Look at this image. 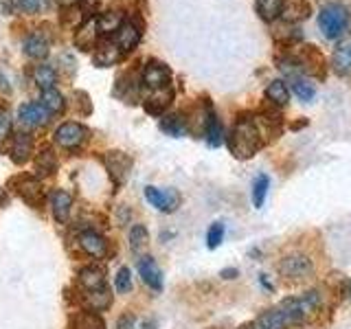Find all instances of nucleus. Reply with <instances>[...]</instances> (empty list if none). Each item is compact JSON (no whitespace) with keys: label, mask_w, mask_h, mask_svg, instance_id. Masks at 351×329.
<instances>
[{"label":"nucleus","mask_w":351,"mask_h":329,"mask_svg":"<svg viewBox=\"0 0 351 329\" xmlns=\"http://www.w3.org/2000/svg\"><path fill=\"white\" fill-rule=\"evenodd\" d=\"M226 145L230 154L239 160H248L255 156L263 145L257 117H250V114L237 117L233 130H230V136L226 138Z\"/></svg>","instance_id":"1"},{"label":"nucleus","mask_w":351,"mask_h":329,"mask_svg":"<svg viewBox=\"0 0 351 329\" xmlns=\"http://www.w3.org/2000/svg\"><path fill=\"white\" fill-rule=\"evenodd\" d=\"M318 303H321V299H318V292H307L303 296H288V299H283L277 310L281 312L283 321L288 323V327H290V325L305 323L307 318H310V314L316 312Z\"/></svg>","instance_id":"2"},{"label":"nucleus","mask_w":351,"mask_h":329,"mask_svg":"<svg viewBox=\"0 0 351 329\" xmlns=\"http://www.w3.org/2000/svg\"><path fill=\"white\" fill-rule=\"evenodd\" d=\"M347 25H349V11L338 3L325 5L321 9V14H318V29H321V33L327 40H336L338 36H343Z\"/></svg>","instance_id":"3"},{"label":"nucleus","mask_w":351,"mask_h":329,"mask_svg":"<svg viewBox=\"0 0 351 329\" xmlns=\"http://www.w3.org/2000/svg\"><path fill=\"white\" fill-rule=\"evenodd\" d=\"M141 84L145 86L149 93L162 90V88H169L171 86V71H169V66L165 64V62H158V60H149L145 66H143Z\"/></svg>","instance_id":"4"},{"label":"nucleus","mask_w":351,"mask_h":329,"mask_svg":"<svg viewBox=\"0 0 351 329\" xmlns=\"http://www.w3.org/2000/svg\"><path fill=\"white\" fill-rule=\"evenodd\" d=\"M279 272L283 277L288 279H305V277H312L314 272V261L303 255V252H292V255H285L279 261Z\"/></svg>","instance_id":"5"},{"label":"nucleus","mask_w":351,"mask_h":329,"mask_svg":"<svg viewBox=\"0 0 351 329\" xmlns=\"http://www.w3.org/2000/svg\"><path fill=\"white\" fill-rule=\"evenodd\" d=\"M53 138L64 149H77L80 145H84V141L88 138V127L82 123H75V121H69V123H62L55 130Z\"/></svg>","instance_id":"6"},{"label":"nucleus","mask_w":351,"mask_h":329,"mask_svg":"<svg viewBox=\"0 0 351 329\" xmlns=\"http://www.w3.org/2000/svg\"><path fill=\"white\" fill-rule=\"evenodd\" d=\"M141 33H143V27L138 25L136 20H123V25H121L114 33H112V40L117 42V47L121 49V53L128 55L130 51L136 49V44L141 42Z\"/></svg>","instance_id":"7"},{"label":"nucleus","mask_w":351,"mask_h":329,"mask_svg":"<svg viewBox=\"0 0 351 329\" xmlns=\"http://www.w3.org/2000/svg\"><path fill=\"white\" fill-rule=\"evenodd\" d=\"M145 197L152 206L162 213H173L180 206V193L176 189H158V186H145Z\"/></svg>","instance_id":"8"},{"label":"nucleus","mask_w":351,"mask_h":329,"mask_svg":"<svg viewBox=\"0 0 351 329\" xmlns=\"http://www.w3.org/2000/svg\"><path fill=\"white\" fill-rule=\"evenodd\" d=\"M14 184H16L18 195H20L22 200H25L29 206H33V208H42V204H44V186L40 184V180L25 175V178H16Z\"/></svg>","instance_id":"9"},{"label":"nucleus","mask_w":351,"mask_h":329,"mask_svg":"<svg viewBox=\"0 0 351 329\" xmlns=\"http://www.w3.org/2000/svg\"><path fill=\"white\" fill-rule=\"evenodd\" d=\"M75 47L80 51H95L97 44H99V25H97V18H86L80 27L75 29V36H73Z\"/></svg>","instance_id":"10"},{"label":"nucleus","mask_w":351,"mask_h":329,"mask_svg":"<svg viewBox=\"0 0 351 329\" xmlns=\"http://www.w3.org/2000/svg\"><path fill=\"white\" fill-rule=\"evenodd\" d=\"M123 60V53L117 47V42L112 38H101L97 44V49L93 53V62L99 66V69H108V66H114L117 62Z\"/></svg>","instance_id":"11"},{"label":"nucleus","mask_w":351,"mask_h":329,"mask_svg":"<svg viewBox=\"0 0 351 329\" xmlns=\"http://www.w3.org/2000/svg\"><path fill=\"white\" fill-rule=\"evenodd\" d=\"M104 162L108 167V173L112 175V180L117 184H123L125 178L130 175V169H132V158L125 151H108L104 156Z\"/></svg>","instance_id":"12"},{"label":"nucleus","mask_w":351,"mask_h":329,"mask_svg":"<svg viewBox=\"0 0 351 329\" xmlns=\"http://www.w3.org/2000/svg\"><path fill=\"white\" fill-rule=\"evenodd\" d=\"M18 117L25 125L29 127H42L49 123V110L44 108L42 103H36V101H29V103H22L20 110H18Z\"/></svg>","instance_id":"13"},{"label":"nucleus","mask_w":351,"mask_h":329,"mask_svg":"<svg viewBox=\"0 0 351 329\" xmlns=\"http://www.w3.org/2000/svg\"><path fill=\"white\" fill-rule=\"evenodd\" d=\"M173 101V90L171 86L169 88H162V90H154L149 93V97L143 101V106H145V112L154 114V117H162L165 110L169 108V103Z\"/></svg>","instance_id":"14"},{"label":"nucleus","mask_w":351,"mask_h":329,"mask_svg":"<svg viewBox=\"0 0 351 329\" xmlns=\"http://www.w3.org/2000/svg\"><path fill=\"white\" fill-rule=\"evenodd\" d=\"M138 274L145 285H149L152 290H162V272L158 268V263L152 257H143L138 259Z\"/></svg>","instance_id":"15"},{"label":"nucleus","mask_w":351,"mask_h":329,"mask_svg":"<svg viewBox=\"0 0 351 329\" xmlns=\"http://www.w3.org/2000/svg\"><path fill=\"white\" fill-rule=\"evenodd\" d=\"M9 154H11V160L16 164H25L31 154H33V138L27 132H20L14 138H11V147H9Z\"/></svg>","instance_id":"16"},{"label":"nucleus","mask_w":351,"mask_h":329,"mask_svg":"<svg viewBox=\"0 0 351 329\" xmlns=\"http://www.w3.org/2000/svg\"><path fill=\"white\" fill-rule=\"evenodd\" d=\"M204 136L211 147H219L224 143V127L219 123V119L211 106H206V114H204Z\"/></svg>","instance_id":"17"},{"label":"nucleus","mask_w":351,"mask_h":329,"mask_svg":"<svg viewBox=\"0 0 351 329\" xmlns=\"http://www.w3.org/2000/svg\"><path fill=\"white\" fill-rule=\"evenodd\" d=\"M332 69L340 77L351 75V38H347L345 42H340L336 47V51L332 55Z\"/></svg>","instance_id":"18"},{"label":"nucleus","mask_w":351,"mask_h":329,"mask_svg":"<svg viewBox=\"0 0 351 329\" xmlns=\"http://www.w3.org/2000/svg\"><path fill=\"white\" fill-rule=\"evenodd\" d=\"M80 285L84 288V292L104 290L106 288V272L99 266H86L80 272Z\"/></svg>","instance_id":"19"},{"label":"nucleus","mask_w":351,"mask_h":329,"mask_svg":"<svg viewBox=\"0 0 351 329\" xmlns=\"http://www.w3.org/2000/svg\"><path fill=\"white\" fill-rule=\"evenodd\" d=\"M49 49H51V42L42 31L31 33V36L25 40V53L33 60H44L49 55Z\"/></svg>","instance_id":"20"},{"label":"nucleus","mask_w":351,"mask_h":329,"mask_svg":"<svg viewBox=\"0 0 351 329\" xmlns=\"http://www.w3.org/2000/svg\"><path fill=\"white\" fill-rule=\"evenodd\" d=\"M51 208H53L55 219H58L60 224L69 222V215H71V208H73V197H71V193H66V191H53L51 193Z\"/></svg>","instance_id":"21"},{"label":"nucleus","mask_w":351,"mask_h":329,"mask_svg":"<svg viewBox=\"0 0 351 329\" xmlns=\"http://www.w3.org/2000/svg\"><path fill=\"white\" fill-rule=\"evenodd\" d=\"M82 303L86 305L88 312H104L108 310L110 305H112V294H110L108 288L104 290H95V292H84L82 296Z\"/></svg>","instance_id":"22"},{"label":"nucleus","mask_w":351,"mask_h":329,"mask_svg":"<svg viewBox=\"0 0 351 329\" xmlns=\"http://www.w3.org/2000/svg\"><path fill=\"white\" fill-rule=\"evenodd\" d=\"M80 246L93 257H106V252H108L106 239L99 233H95V230H84L80 235Z\"/></svg>","instance_id":"23"},{"label":"nucleus","mask_w":351,"mask_h":329,"mask_svg":"<svg viewBox=\"0 0 351 329\" xmlns=\"http://www.w3.org/2000/svg\"><path fill=\"white\" fill-rule=\"evenodd\" d=\"M160 130L165 132V134L173 136V138H180V136L186 134L189 123H186V119L180 112H173V114H165L160 119Z\"/></svg>","instance_id":"24"},{"label":"nucleus","mask_w":351,"mask_h":329,"mask_svg":"<svg viewBox=\"0 0 351 329\" xmlns=\"http://www.w3.org/2000/svg\"><path fill=\"white\" fill-rule=\"evenodd\" d=\"M310 11H312V7H310V3H305V0H288V3L283 0L281 16L285 22H299L310 16Z\"/></svg>","instance_id":"25"},{"label":"nucleus","mask_w":351,"mask_h":329,"mask_svg":"<svg viewBox=\"0 0 351 329\" xmlns=\"http://www.w3.org/2000/svg\"><path fill=\"white\" fill-rule=\"evenodd\" d=\"M266 99L272 106H285L290 101V88L283 80H274L266 88Z\"/></svg>","instance_id":"26"},{"label":"nucleus","mask_w":351,"mask_h":329,"mask_svg":"<svg viewBox=\"0 0 351 329\" xmlns=\"http://www.w3.org/2000/svg\"><path fill=\"white\" fill-rule=\"evenodd\" d=\"M44 108L49 110V114H62L66 110V99L58 90V88H49V90H42V101Z\"/></svg>","instance_id":"27"},{"label":"nucleus","mask_w":351,"mask_h":329,"mask_svg":"<svg viewBox=\"0 0 351 329\" xmlns=\"http://www.w3.org/2000/svg\"><path fill=\"white\" fill-rule=\"evenodd\" d=\"M255 9H257V14L263 22H274L281 16L283 0H257Z\"/></svg>","instance_id":"28"},{"label":"nucleus","mask_w":351,"mask_h":329,"mask_svg":"<svg viewBox=\"0 0 351 329\" xmlns=\"http://www.w3.org/2000/svg\"><path fill=\"white\" fill-rule=\"evenodd\" d=\"M33 80L42 88V90H49V88H55V82H58V73H55L53 66L49 64H38L33 69Z\"/></svg>","instance_id":"29"},{"label":"nucleus","mask_w":351,"mask_h":329,"mask_svg":"<svg viewBox=\"0 0 351 329\" xmlns=\"http://www.w3.org/2000/svg\"><path fill=\"white\" fill-rule=\"evenodd\" d=\"M97 25H99V33H114L121 25H123V16L119 14V11H104V14H99L97 18Z\"/></svg>","instance_id":"30"},{"label":"nucleus","mask_w":351,"mask_h":329,"mask_svg":"<svg viewBox=\"0 0 351 329\" xmlns=\"http://www.w3.org/2000/svg\"><path fill=\"white\" fill-rule=\"evenodd\" d=\"M257 327L259 329H288V323L283 321L279 310H266V312L259 314Z\"/></svg>","instance_id":"31"},{"label":"nucleus","mask_w":351,"mask_h":329,"mask_svg":"<svg viewBox=\"0 0 351 329\" xmlns=\"http://www.w3.org/2000/svg\"><path fill=\"white\" fill-rule=\"evenodd\" d=\"M75 329H106V323L97 312L86 310L75 316Z\"/></svg>","instance_id":"32"},{"label":"nucleus","mask_w":351,"mask_h":329,"mask_svg":"<svg viewBox=\"0 0 351 329\" xmlns=\"http://www.w3.org/2000/svg\"><path fill=\"white\" fill-rule=\"evenodd\" d=\"M290 88H292V93L301 99V101H312L314 99V95H316V88L307 82V80H303V77H292L290 80Z\"/></svg>","instance_id":"33"},{"label":"nucleus","mask_w":351,"mask_h":329,"mask_svg":"<svg viewBox=\"0 0 351 329\" xmlns=\"http://www.w3.org/2000/svg\"><path fill=\"white\" fill-rule=\"evenodd\" d=\"M268 189H270V178H268L266 173H259L257 178H255V184H252V204H255V208L263 206Z\"/></svg>","instance_id":"34"},{"label":"nucleus","mask_w":351,"mask_h":329,"mask_svg":"<svg viewBox=\"0 0 351 329\" xmlns=\"http://www.w3.org/2000/svg\"><path fill=\"white\" fill-rule=\"evenodd\" d=\"M36 169H38V173H42V175H49V173H53L55 169H58V158H55V154H53L49 147H44V149L38 154V158H36Z\"/></svg>","instance_id":"35"},{"label":"nucleus","mask_w":351,"mask_h":329,"mask_svg":"<svg viewBox=\"0 0 351 329\" xmlns=\"http://www.w3.org/2000/svg\"><path fill=\"white\" fill-rule=\"evenodd\" d=\"M147 241H149V233H147V228L143 226V224H134L130 230V246L134 252L143 250L147 246Z\"/></svg>","instance_id":"36"},{"label":"nucleus","mask_w":351,"mask_h":329,"mask_svg":"<svg viewBox=\"0 0 351 329\" xmlns=\"http://www.w3.org/2000/svg\"><path fill=\"white\" fill-rule=\"evenodd\" d=\"M222 239H224V224L222 222H213L206 230V246L213 250V248H217L219 244H222Z\"/></svg>","instance_id":"37"},{"label":"nucleus","mask_w":351,"mask_h":329,"mask_svg":"<svg viewBox=\"0 0 351 329\" xmlns=\"http://www.w3.org/2000/svg\"><path fill=\"white\" fill-rule=\"evenodd\" d=\"M114 288H117V292H121V294H128L130 290H132V272H130V268H121L119 272H117V279H114Z\"/></svg>","instance_id":"38"},{"label":"nucleus","mask_w":351,"mask_h":329,"mask_svg":"<svg viewBox=\"0 0 351 329\" xmlns=\"http://www.w3.org/2000/svg\"><path fill=\"white\" fill-rule=\"evenodd\" d=\"M14 5L18 11H27V14H36V11H40L44 7V0H14ZM9 5V7H11Z\"/></svg>","instance_id":"39"},{"label":"nucleus","mask_w":351,"mask_h":329,"mask_svg":"<svg viewBox=\"0 0 351 329\" xmlns=\"http://www.w3.org/2000/svg\"><path fill=\"white\" fill-rule=\"evenodd\" d=\"M11 132V119L5 108H0V141H5Z\"/></svg>","instance_id":"40"},{"label":"nucleus","mask_w":351,"mask_h":329,"mask_svg":"<svg viewBox=\"0 0 351 329\" xmlns=\"http://www.w3.org/2000/svg\"><path fill=\"white\" fill-rule=\"evenodd\" d=\"M75 99H80L77 103L82 106V112H84V114H90V112H93V106L88 103V95H86L84 90H77V93H75Z\"/></svg>","instance_id":"41"},{"label":"nucleus","mask_w":351,"mask_h":329,"mask_svg":"<svg viewBox=\"0 0 351 329\" xmlns=\"http://www.w3.org/2000/svg\"><path fill=\"white\" fill-rule=\"evenodd\" d=\"M117 329H134V316H132V314H123V316L119 318Z\"/></svg>","instance_id":"42"},{"label":"nucleus","mask_w":351,"mask_h":329,"mask_svg":"<svg viewBox=\"0 0 351 329\" xmlns=\"http://www.w3.org/2000/svg\"><path fill=\"white\" fill-rule=\"evenodd\" d=\"M219 277L226 279V281H230V279H237V277H239V270H237V268H224L222 272H219Z\"/></svg>","instance_id":"43"},{"label":"nucleus","mask_w":351,"mask_h":329,"mask_svg":"<svg viewBox=\"0 0 351 329\" xmlns=\"http://www.w3.org/2000/svg\"><path fill=\"white\" fill-rule=\"evenodd\" d=\"M58 3L66 9V7H75V3H77V0H58Z\"/></svg>","instance_id":"44"},{"label":"nucleus","mask_w":351,"mask_h":329,"mask_svg":"<svg viewBox=\"0 0 351 329\" xmlns=\"http://www.w3.org/2000/svg\"><path fill=\"white\" fill-rule=\"evenodd\" d=\"M141 329H156V323H154V321H145V323L141 325Z\"/></svg>","instance_id":"45"},{"label":"nucleus","mask_w":351,"mask_h":329,"mask_svg":"<svg viewBox=\"0 0 351 329\" xmlns=\"http://www.w3.org/2000/svg\"><path fill=\"white\" fill-rule=\"evenodd\" d=\"M237 329H259L257 323H244V325H239Z\"/></svg>","instance_id":"46"},{"label":"nucleus","mask_w":351,"mask_h":329,"mask_svg":"<svg viewBox=\"0 0 351 329\" xmlns=\"http://www.w3.org/2000/svg\"><path fill=\"white\" fill-rule=\"evenodd\" d=\"M7 204V193H5V189H0V206H5Z\"/></svg>","instance_id":"47"}]
</instances>
